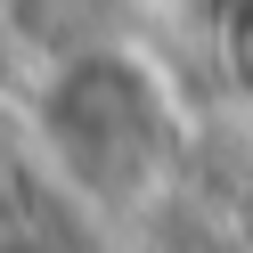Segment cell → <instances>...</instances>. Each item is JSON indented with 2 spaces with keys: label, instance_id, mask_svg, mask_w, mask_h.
Instances as JSON below:
<instances>
[{
  "label": "cell",
  "instance_id": "obj_1",
  "mask_svg": "<svg viewBox=\"0 0 253 253\" xmlns=\"http://www.w3.org/2000/svg\"><path fill=\"white\" fill-rule=\"evenodd\" d=\"M33 131L49 171L82 204H139L171 171L180 147V115H171V82L139 49H82L41 82Z\"/></svg>",
  "mask_w": 253,
  "mask_h": 253
}]
</instances>
